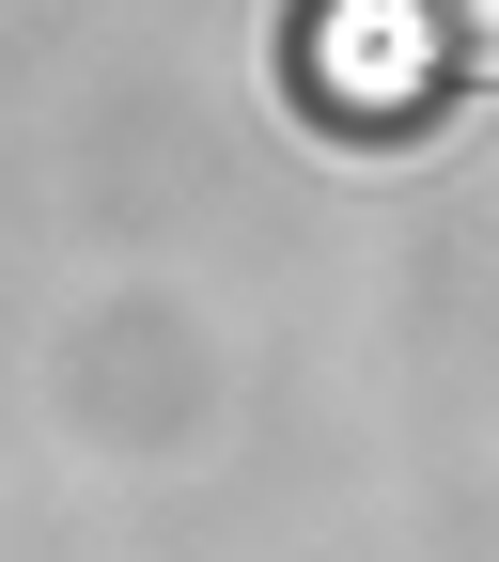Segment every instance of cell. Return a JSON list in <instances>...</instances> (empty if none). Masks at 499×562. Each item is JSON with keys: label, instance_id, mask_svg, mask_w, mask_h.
<instances>
[{"label": "cell", "instance_id": "obj_1", "mask_svg": "<svg viewBox=\"0 0 499 562\" xmlns=\"http://www.w3.org/2000/svg\"><path fill=\"white\" fill-rule=\"evenodd\" d=\"M328 79L360 94L375 125H421V110H438V63H421V16H406V0H343V16H328Z\"/></svg>", "mask_w": 499, "mask_h": 562}, {"label": "cell", "instance_id": "obj_2", "mask_svg": "<svg viewBox=\"0 0 499 562\" xmlns=\"http://www.w3.org/2000/svg\"><path fill=\"white\" fill-rule=\"evenodd\" d=\"M406 16H421L438 94H484V79H499V0H406Z\"/></svg>", "mask_w": 499, "mask_h": 562}]
</instances>
